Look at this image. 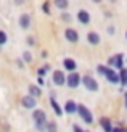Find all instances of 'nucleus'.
<instances>
[{"instance_id":"obj_1","label":"nucleus","mask_w":127,"mask_h":132,"mask_svg":"<svg viewBox=\"0 0 127 132\" xmlns=\"http://www.w3.org/2000/svg\"><path fill=\"white\" fill-rule=\"evenodd\" d=\"M97 72L105 76L108 79V82H111V84H121V76H119V72H116V69H111V66L98 64L97 66Z\"/></svg>"},{"instance_id":"obj_2","label":"nucleus","mask_w":127,"mask_h":132,"mask_svg":"<svg viewBox=\"0 0 127 132\" xmlns=\"http://www.w3.org/2000/svg\"><path fill=\"white\" fill-rule=\"evenodd\" d=\"M32 118H34V122H36L37 130L45 132V130H47V126H48V122H47V116H45V111H44V110H34Z\"/></svg>"},{"instance_id":"obj_3","label":"nucleus","mask_w":127,"mask_h":132,"mask_svg":"<svg viewBox=\"0 0 127 132\" xmlns=\"http://www.w3.org/2000/svg\"><path fill=\"white\" fill-rule=\"evenodd\" d=\"M81 82H82V77H81L79 72L72 71L68 74V82H66V85H68L69 89H77L79 85H81Z\"/></svg>"},{"instance_id":"obj_4","label":"nucleus","mask_w":127,"mask_h":132,"mask_svg":"<svg viewBox=\"0 0 127 132\" xmlns=\"http://www.w3.org/2000/svg\"><path fill=\"white\" fill-rule=\"evenodd\" d=\"M77 114L82 118V121H84L85 124H92V122H93L92 111L87 108V106H84V105H79V108H77Z\"/></svg>"},{"instance_id":"obj_5","label":"nucleus","mask_w":127,"mask_h":132,"mask_svg":"<svg viewBox=\"0 0 127 132\" xmlns=\"http://www.w3.org/2000/svg\"><path fill=\"white\" fill-rule=\"evenodd\" d=\"M52 81L55 85H58V87H61V85H64L66 82H68V76H64V72L63 71H53V74H52Z\"/></svg>"},{"instance_id":"obj_6","label":"nucleus","mask_w":127,"mask_h":132,"mask_svg":"<svg viewBox=\"0 0 127 132\" xmlns=\"http://www.w3.org/2000/svg\"><path fill=\"white\" fill-rule=\"evenodd\" d=\"M82 84H84V87L87 90H92V92L98 90V82L95 81V77H92L90 74H87V76L82 77Z\"/></svg>"},{"instance_id":"obj_7","label":"nucleus","mask_w":127,"mask_h":132,"mask_svg":"<svg viewBox=\"0 0 127 132\" xmlns=\"http://www.w3.org/2000/svg\"><path fill=\"white\" fill-rule=\"evenodd\" d=\"M108 66H111V68H116V69H124V56L122 53H117L116 56H111L108 60Z\"/></svg>"},{"instance_id":"obj_8","label":"nucleus","mask_w":127,"mask_h":132,"mask_svg":"<svg viewBox=\"0 0 127 132\" xmlns=\"http://www.w3.org/2000/svg\"><path fill=\"white\" fill-rule=\"evenodd\" d=\"M64 37H66V40L71 42V44L79 42V32L76 29H72V28H68V29L64 31Z\"/></svg>"},{"instance_id":"obj_9","label":"nucleus","mask_w":127,"mask_h":132,"mask_svg":"<svg viewBox=\"0 0 127 132\" xmlns=\"http://www.w3.org/2000/svg\"><path fill=\"white\" fill-rule=\"evenodd\" d=\"M23 106L24 108H29V110H34L36 106H37V102H36V97L34 95H26V97H23Z\"/></svg>"},{"instance_id":"obj_10","label":"nucleus","mask_w":127,"mask_h":132,"mask_svg":"<svg viewBox=\"0 0 127 132\" xmlns=\"http://www.w3.org/2000/svg\"><path fill=\"white\" fill-rule=\"evenodd\" d=\"M77 108H79V105L74 100H68V102L64 103V113L66 114H74V113H77Z\"/></svg>"},{"instance_id":"obj_11","label":"nucleus","mask_w":127,"mask_h":132,"mask_svg":"<svg viewBox=\"0 0 127 132\" xmlns=\"http://www.w3.org/2000/svg\"><path fill=\"white\" fill-rule=\"evenodd\" d=\"M77 21L81 24H89L90 23V13L87 10H79L77 11Z\"/></svg>"},{"instance_id":"obj_12","label":"nucleus","mask_w":127,"mask_h":132,"mask_svg":"<svg viewBox=\"0 0 127 132\" xmlns=\"http://www.w3.org/2000/svg\"><path fill=\"white\" fill-rule=\"evenodd\" d=\"M63 66H64L66 71L72 72V71H76L77 63H76V60H72V58H64V60H63Z\"/></svg>"},{"instance_id":"obj_13","label":"nucleus","mask_w":127,"mask_h":132,"mask_svg":"<svg viewBox=\"0 0 127 132\" xmlns=\"http://www.w3.org/2000/svg\"><path fill=\"white\" fill-rule=\"evenodd\" d=\"M87 42L90 45H98L101 42V37H100L98 32H89V34H87Z\"/></svg>"},{"instance_id":"obj_14","label":"nucleus","mask_w":127,"mask_h":132,"mask_svg":"<svg viewBox=\"0 0 127 132\" xmlns=\"http://www.w3.org/2000/svg\"><path fill=\"white\" fill-rule=\"evenodd\" d=\"M19 26H21L23 29H28L31 26V16L28 15V13H23V15L19 16Z\"/></svg>"},{"instance_id":"obj_15","label":"nucleus","mask_w":127,"mask_h":132,"mask_svg":"<svg viewBox=\"0 0 127 132\" xmlns=\"http://www.w3.org/2000/svg\"><path fill=\"white\" fill-rule=\"evenodd\" d=\"M100 126L103 127L105 132H113V129H114L113 124H111V121L108 119V118H103V116H101V119H100Z\"/></svg>"},{"instance_id":"obj_16","label":"nucleus","mask_w":127,"mask_h":132,"mask_svg":"<svg viewBox=\"0 0 127 132\" xmlns=\"http://www.w3.org/2000/svg\"><path fill=\"white\" fill-rule=\"evenodd\" d=\"M50 106L53 108V111H55V114L56 116H61L63 114V110H61V106H60V105H58V102L55 100V97H50Z\"/></svg>"},{"instance_id":"obj_17","label":"nucleus","mask_w":127,"mask_h":132,"mask_svg":"<svg viewBox=\"0 0 127 132\" xmlns=\"http://www.w3.org/2000/svg\"><path fill=\"white\" fill-rule=\"evenodd\" d=\"M53 3H55V6H56V8L63 10V11H64V10L69 6V2H68V0H53Z\"/></svg>"},{"instance_id":"obj_18","label":"nucleus","mask_w":127,"mask_h":132,"mask_svg":"<svg viewBox=\"0 0 127 132\" xmlns=\"http://www.w3.org/2000/svg\"><path fill=\"white\" fill-rule=\"evenodd\" d=\"M29 94L34 95L36 98H39V97L42 95V90H40V87H39V85H29Z\"/></svg>"},{"instance_id":"obj_19","label":"nucleus","mask_w":127,"mask_h":132,"mask_svg":"<svg viewBox=\"0 0 127 132\" xmlns=\"http://www.w3.org/2000/svg\"><path fill=\"white\" fill-rule=\"evenodd\" d=\"M119 76H121V85L124 87V85H127V69H121L119 71Z\"/></svg>"},{"instance_id":"obj_20","label":"nucleus","mask_w":127,"mask_h":132,"mask_svg":"<svg viewBox=\"0 0 127 132\" xmlns=\"http://www.w3.org/2000/svg\"><path fill=\"white\" fill-rule=\"evenodd\" d=\"M48 69H50V66H48V64H45L44 68H39V69H37V76H40V77L45 76V72L48 71Z\"/></svg>"},{"instance_id":"obj_21","label":"nucleus","mask_w":127,"mask_h":132,"mask_svg":"<svg viewBox=\"0 0 127 132\" xmlns=\"http://www.w3.org/2000/svg\"><path fill=\"white\" fill-rule=\"evenodd\" d=\"M61 19H63V21H66V23H71V15H69L68 11H63L61 13Z\"/></svg>"},{"instance_id":"obj_22","label":"nucleus","mask_w":127,"mask_h":132,"mask_svg":"<svg viewBox=\"0 0 127 132\" xmlns=\"http://www.w3.org/2000/svg\"><path fill=\"white\" fill-rule=\"evenodd\" d=\"M23 60H24L26 63H31V61H32V55L29 53V52H24V53H23Z\"/></svg>"},{"instance_id":"obj_23","label":"nucleus","mask_w":127,"mask_h":132,"mask_svg":"<svg viewBox=\"0 0 127 132\" xmlns=\"http://www.w3.org/2000/svg\"><path fill=\"white\" fill-rule=\"evenodd\" d=\"M56 130V122H48L47 126V132H55Z\"/></svg>"},{"instance_id":"obj_24","label":"nucleus","mask_w":127,"mask_h":132,"mask_svg":"<svg viewBox=\"0 0 127 132\" xmlns=\"http://www.w3.org/2000/svg\"><path fill=\"white\" fill-rule=\"evenodd\" d=\"M5 42H6V32L2 31L0 32V45H5Z\"/></svg>"},{"instance_id":"obj_25","label":"nucleus","mask_w":127,"mask_h":132,"mask_svg":"<svg viewBox=\"0 0 127 132\" xmlns=\"http://www.w3.org/2000/svg\"><path fill=\"white\" fill-rule=\"evenodd\" d=\"M42 8H44V13H47V15L50 13V6H48V3H47V2L42 5Z\"/></svg>"},{"instance_id":"obj_26","label":"nucleus","mask_w":127,"mask_h":132,"mask_svg":"<svg viewBox=\"0 0 127 132\" xmlns=\"http://www.w3.org/2000/svg\"><path fill=\"white\" fill-rule=\"evenodd\" d=\"M72 130H74V132H84L82 127H81V126H77V124H74V126H72Z\"/></svg>"},{"instance_id":"obj_27","label":"nucleus","mask_w":127,"mask_h":132,"mask_svg":"<svg viewBox=\"0 0 127 132\" xmlns=\"http://www.w3.org/2000/svg\"><path fill=\"white\" fill-rule=\"evenodd\" d=\"M28 44H29V45H34V44H36V40H34V37H32V36L28 37Z\"/></svg>"},{"instance_id":"obj_28","label":"nucleus","mask_w":127,"mask_h":132,"mask_svg":"<svg viewBox=\"0 0 127 132\" xmlns=\"http://www.w3.org/2000/svg\"><path fill=\"white\" fill-rule=\"evenodd\" d=\"M114 26H109V28H108V34H114Z\"/></svg>"},{"instance_id":"obj_29","label":"nucleus","mask_w":127,"mask_h":132,"mask_svg":"<svg viewBox=\"0 0 127 132\" xmlns=\"http://www.w3.org/2000/svg\"><path fill=\"white\" fill-rule=\"evenodd\" d=\"M37 84H39V85H44V79H42L40 76H37Z\"/></svg>"},{"instance_id":"obj_30","label":"nucleus","mask_w":127,"mask_h":132,"mask_svg":"<svg viewBox=\"0 0 127 132\" xmlns=\"http://www.w3.org/2000/svg\"><path fill=\"white\" fill-rule=\"evenodd\" d=\"M113 132H124V127H114Z\"/></svg>"},{"instance_id":"obj_31","label":"nucleus","mask_w":127,"mask_h":132,"mask_svg":"<svg viewBox=\"0 0 127 132\" xmlns=\"http://www.w3.org/2000/svg\"><path fill=\"white\" fill-rule=\"evenodd\" d=\"M24 2H26V0H15V3H16V5H23Z\"/></svg>"},{"instance_id":"obj_32","label":"nucleus","mask_w":127,"mask_h":132,"mask_svg":"<svg viewBox=\"0 0 127 132\" xmlns=\"http://www.w3.org/2000/svg\"><path fill=\"white\" fill-rule=\"evenodd\" d=\"M16 63H18L19 68H23V61H21V60H16Z\"/></svg>"},{"instance_id":"obj_33","label":"nucleus","mask_w":127,"mask_h":132,"mask_svg":"<svg viewBox=\"0 0 127 132\" xmlns=\"http://www.w3.org/2000/svg\"><path fill=\"white\" fill-rule=\"evenodd\" d=\"M93 3H100V2H103V0H92Z\"/></svg>"},{"instance_id":"obj_34","label":"nucleus","mask_w":127,"mask_h":132,"mask_svg":"<svg viewBox=\"0 0 127 132\" xmlns=\"http://www.w3.org/2000/svg\"><path fill=\"white\" fill-rule=\"evenodd\" d=\"M125 108H127V92H125Z\"/></svg>"},{"instance_id":"obj_35","label":"nucleus","mask_w":127,"mask_h":132,"mask_svg":"<svg viewBox=\"0 0 127 132\" xmlns=\"http://www.w3.org/2000/svg\"><path fill=\"white\" fill-rule=\"evenodd\" d=\"M109 2H111V3H114V2H116V0H109Z\"/></svg>"},{"instance_id":"obj_36","label":"nucleus","mask_w":127,"mask_h":132,"mask_svg":"<svg viewBox=\"0 0 127 132\" xmlns=\"http://www.w3.org/2000/svg\"><path fill=\"white\" fill-rule=\"evenodd\" d=\"M124 132H127V129H125V127H124Z\"/></svg>"},{"instance_id":"obj_37","label":"nucleus","mask_w":127,"mask_h":132,"mask_svg":"<svg viewBox=\"0 0 127 132\" xmlns=\"http://www.w3.org/2000/svg\"><path fill=\"white\" fill-rule=\"evenodd\" d=\"M125 39H127V32H125Z\"/></svg>"},{"instance_id":"obj_38","label":"nucleus","mask_w":127,"mask_h":132,"mask_svg":"<svg viewBox=\"0 0 127 132\" xmlns=\"http://www.w3.org/2000/svg\"><path fill=\"white\" fill-rule=\"evenodd\" d=\"M55 132H58V130H55Z\"/></svg>"}]
</instances>
